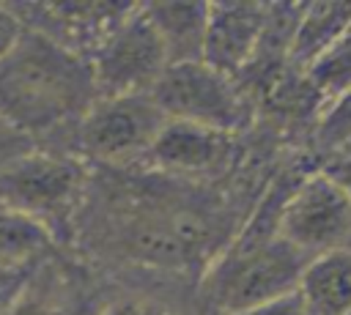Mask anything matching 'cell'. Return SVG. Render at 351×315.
<instances>
[{
    "label": "cell",
    "mask_w": 351,
    "mask_h": 315,
    "mask_svg": "<svg viewBox=\"0 0 351 315\" xmlns=\"http://www.w3.org/2000/svg\"><path fill=\"white\" fill-rule=\"evenodd\" d=\"M277 233L307 260L348 247L351 192L329 173L304 178L277 205Z\"/></svg>",
    "instance_id": "ba28073f"
},
{
    "label": "cell",
    "mask_w": 351,
    "mask_h": 315,
    "mask_svg": "<svg viewBox=\"0 0 351 315\" xmlns=\"http://www.w3.org/2000/svg\"><path fill=\"white\" fill-rule=\"evenodd\" d=\"M5 315H71V307L55 288L30 285L11 301Z\"/></svg>",
    "instance_id": "9a60e30c"
},
{
    "label": "cell",
    "mask_w": 351,
    "mask_h": 315,
    "mask_svg": "<svg viewBox=\"0 0 351 315\" xmlns=\"http://www.w3.org/2000/svg\"><path fill=\"white\" fill-rule=\"evenodd\" d=\"M271 5L261 3H219L208 5V27L203 60L217 71L236 79L250 63H255L266 38Z\"/></svg>",
    "instance_id": "30bf717a"
},
{
    "label": "cell",
    "mask_w": 351,
    "mask_h": 315,
    "mask_svg": "<svg viewBox=\"0 0 351 315\" xmlns=\"http://www.w3.org/2000/svg\"><path fill=\"white\" fill-rule=\"evenodd\" d=\"M299 293L313 315H351V244L307 260Z\"/></svg>",
    "instance_id": "7c38bea8"
},
{
    "label": "cell",
    "mask_w": 351,
    "mask_h": 315,
    "mask_svg": "<svg viewBox=\"0 0 351 315\" xmlns=\"http://www.w3.org/2000/svg\"><path fill=\"white\" fill-rule=\"evenodd\" d=\"M22 36H25V25H22L19 14L14 11V5L0 3V60L19 44Z\"/></svg>",
    "instance_id": "ac0fdd59"
},
{
    "label": "cell",
    "mask_w": 351,
    "mask_h": 315,
    "mask_svg": "<svg viewBox=\"0 0 351 315\" xmlns=\"http://www.w3.org/2000/svg\"><path fill=\"white\" fill-rule=\"evenodd\" d=\"M49 238L52 236L36 222L0 208V268L38 257L47 249Z\"/></svg>",
    "instance_id": "5bb4252c"
},
{
    "label": "cell",
    "mask_w": 351,
    "mask_h": 315,
    "mask_svg": "<svg viewBox=\"0 0 351 315\" xmlns=\"http://www.w3.org/2000/svg\"><path fill=\"white\" fill-rule=\"evenodd\" d=\"M88 63L99 99L151 93V88L170 66L165 44L151 16L145 14V5H132V11L88 58Z\"/></svg>",
    "instance_id": "52a82bcc"
},
{
    "label": "cell",
    "mask_w": 351,
    "mask_h": 315,
    "mask_svg": "<svg viewBox=\"0 0 351 315\" xmlns=\"http://www.w3.org/2000/svg\"><path fill=\"white\" fill-rule=\"evenodd\" d=\"M27 151H33V140L0 118V170Z\"/></svg>",
    "instance_id": "e0dca14e"
},
{
    "label": "cell",
    "mask_w": 351,
    "mask_h": 315,
    "mask_svg": "<svg viewBox=\"0 0 351 315\" xmlns=\"http://www.w3.org/2000/svg\"><path fill=\"white\" fill-rule=\"evenodd\" d=\"M88 58L25 27L19 44L0 60V118L27 134L80 123L96 101Z\"/></svg>",
    "instance_id": "6da1fadb"
},
{
    "label": "cell",
    "mask_w": 351,
    "mask_h": 315,
    "mask_svg": "<svg viewBox=\"0 0 351 315\" xmlns=\"http://www.w3.org/2000/svg\"><path fill=\"white\" fill-rule=\"evenodd\" d=\"M85 184L88 175L80 159L33 148L0 170V208L55 236L77 214Z\"/></svg>",
    "instance_id": "3957f363"
},
{
    "label": "cell",
    "mask_w": 351,
    "mask_h": 315,
    "mask_svg": "<svg viewBox=\"0 0 351 315\" xmlns=\"http://www.w3.org/2000/svg\"><path fill=\"white\" fill-rule=\"evenodd\" d=\"M233 315H313L307 301L302 299L299 288L285 293V296H277L271 301H263V304H255L250 310H241V312H233Z\"/></svg>",
    "instance_id": "2e32d148"
},
{
    "label": "cell",
    "mask_w": 351,
    "mask_h": 315,
    "mask_svg": "<svg viewBox=\"0 0 351 315\" xmlns=\"http://www.w3.org/2000/svg\"><path fill=\"white\" fill-rule=\"evenodd\" d=\"M307 257L277 233V211L263 227H250L214 263L206 290L219 315H233L299 288Z\"/></svg>",
    "instance_id": "7a4b0ae2"
},
{
    "label": "cell",
    "mask_w": 351,
    "mask_h": 315,
    "mask_svg": "<svg viewBox=\"0 0 351 315\" xmlns=\"http://www.w3.org/2000/svg\"><path fill=\"white\" fill-rule=\"evenodd\" d=\"M151 16L170 66L203 60L206 27H208V5L206 3H154L145 5Z\"/></svg>",
    "instance_id": "4fadbf2b"
},
{
    "label": "cell",
    "mask_w": 351,
    "mask_h": 315,
    "mask_svg": "<svg viewBox=\"0 0 351 315\" xmlns=\"http://www.w3.org/2000/svg\"><path fill=\"white\" fill-rule=\"evenodd\" d=\"M101 315H167L165 307L148 301V299H121L110 304Z\"/></svg>",
    "instance_id": "d6986e66"
},
{
    "label": "cell",
    "mask_w": 351,
    "mask_h": 315,
    "mask_svg": "<svg viewBox=\"0 0 351 315\" xmlns=\"http://www.w3.org/2000/svg\"><path fill=\"white\" fill-rule=\"evenodd\" d=\"M121 249L145 266H186L211 249V222L189 205L132 203L118 219Z\"/></svg>",
    "instance_id": "277c9868"
},
{
    "label": "cell",
    "mask_w": 351,
    "mask_h": 315,
    "mask_svg": "<svg viewBox=\"0 0 351 315\" xmlns=\"http://www.w3.org/2000/svg\"><path fill=\"white\" fill-rule=\"evenodd\" d=\"M151 99L167 121L195 123L225 134L241 131L250 118L236 79L217 71L206 60L167 66L159 82L151 88Z\"/></svg>",
    "instance_id": "5b68a950"
},
{
    "label": "cell",
    "mask_w": 351,
    "mask_h": 315,
    "mask_svg": "<svg viewBox=\"0 0 351 315\" xmlns=\"http://www.w3.org/2000/svg\"><path fill=\"white\" fill-rule=\"evenodd\" d=\"M22 25L49 41L90 58L107 33L132 11L126 3H16Z\"/></svg>",
    "instance_id": "9c48e42d"
},
{
    "label": "cell",
    "mask_w": 351,
    "mask_h": 315,
    "mask_svg": "<svg viewBox=\"0 0 351 315\" xmlns=\"http://www.w3.org/2000/svg\"><path fill=\"white\" fill-rule=\"evenodd\" d=\"M165 123L167 118L151 93L96 99L77 123V148L101 164H132L148 159Z\"/></svg>",
    "instance_id": "8992f818"
},
{
    "label": "cell",
    "mask_w": 351,
    "mask_h": 315,
    "mask_svg": "<svg viewBox=\"0 0 351 315\" xmlns=\"http://www.w3.org/2000/svg\"><path fill=\"white\" fill-rule=\"evenodd\" d=\"M230 153H233V134L195 123L167 121L148 153V162L162 175L197 178V175L219 173L228 164Z\"/></svg>",
    "instance_id": "8fae6325"
}]
</instances>
